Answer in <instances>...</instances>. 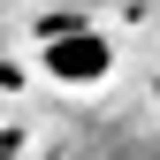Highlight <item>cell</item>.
Returning a JSON list of instances; mask_svg holds the SVG:
<instances>
[{
    "label": "cell",
    "instance_id": "cell-1",
    "mask_svg": "<svg viewBox=\"0 0 160 160\" xmlns=\"http://www.w3.org/2000/svg\"><path fill=\"white\" fill-rule=\"evenodd\" d=\"M38 61H46L53 84H76V92H84V84H107V76H114V46L92 23H69V31H46V53H38Z\"/></svg>",
    "mask_w": 160,
    "mask_h": 160
}]
</instances>
